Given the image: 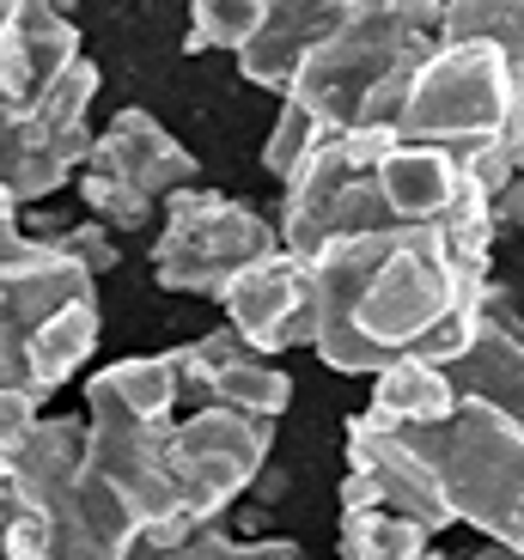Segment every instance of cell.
Returning a JSON list of instances; mask_svg holds the SVG:
<instances>
[{
  "instance_id": "cell-1",
  "label": "cell",
  "mask_w": 524,
  "mask_h": 560,
  "mask_svg": "<svg viewBox=\"0 0 524 560\" xmlns=\"http://www.w3.org/2000/svg\"><path fill=\"white\" fill-rule=\"evenodd\" d=\"M482 232H372L312 256L317 329L312 353L329 372L379 378L391 365H445L469 336L476 299L494 280Z\"/></svg>"
},
{
  "instance_id": "cell-2",
  "label": "cell",
  "mask_w": 524,
  "mask_h": 560,
  "mask_svg": "<svg viewBox=\"0 0 524 560\" xmlns=\"http://www.w3.org/2000/svg\"><path fill=\"white\" fill-rule=\"evenodd\" d=\"M372 232H482V238H500L494 208L476 189L464 159L409 147L384 128L324 135L281 183L275 238L287 256L312 262L324 244L372 238Z\"/></svg>"
},
{
  "instance_id": "cell-3",
  "label": "cell",
  "mask_w": 524,
  "mask_h": 560,
  "mask_svg": "<svg viewBox=\"0 0 524 560\" xmlns=\"http://www.w3.org/2000/svg\"><path fill=\"white\" fill-rule=\"evenodd\" d=\"M92 98L98 68L80 56L73 19L43 0H19L0 37V196L13 208L73 183L92 147Z\"/></svg>"
},
{
  "instance_id": "cell-4",
  "label": "cell",
  "mask_w": 524,
  "mask_h": 560,
  "mask_svg": "<svg viewBox=\"0 0 524 560\" xmlns=\"http://www.w3.org/2000/svg\"><path fill=\"white\" fill-rule=\"evenodd\" d=\"M98 348V280L0 213V390L49 402Z\"/></svg>"
},
{
  "instance_id": "cell-5",
  "label": "cell",
  "mask_w": 524,
  "mask_h": 560,
  "mask_svg": "<svg viewBox=\"0 0 524 560\" xmlns=\"http://www.w3.org/2000/svg\"><path fill=\"white\" fill-rule=\"evenodd\" d=\"M440 0H348L341 25L299 61L287 104L312 116L324 135L391 128L415 68L433 56Z\"/></svg>"
},
{
  "instance_id": "cell-6",
  "label": "cell",
  "mask_w": 524,
  "mask_h": 560,
  "mask_svg": "<svg viewBox=\"0 0 524 560\" xmlns=\"http://www.w3.org/2000/svg\"><path fill=\"white\" fill-rule=\"evenodd\" d=\"M135 524L85 476V427L43 415L13 457V530L7 560H123Z\"/></svg>"
},
{
  "instance_id": "cell-7",
  "label": "cell",
  "mask_w": 524,
  "mask_h": 560,
  "mask_svg": "<svg viewBox=\"0 0 524 560\" xmlns=\"http://www.w3.org/2000/svg\"><path fill=\"white\" fill-rule=\"evenodd\" d=\"M391 433L421 469L445 524H469L494 548H524V420L457 402L433 427H391Z\"/></svg>"
},
{
  "instance_id": "cell-8",
  "label": "cell",
  "mask_w": 524,
  "mask_h": 560,
  "mask_svg": "<svg viewBox=\"0 0 524 560\" xmlns=\"http://www.w3.org/2000/svg\"><path fill=\"white\" fill-rule=\"evenodd\" d=\"M384 135L464 165L482 159L488 147L524 135V61L488 43H433Z\"/></svg>"
},
{
  "instance_id": "cell-9",
  "label": "cell",
  "mask_w": 524,
  "mask_h": 560,
  "mask_svg": "<svg viewBox=\"0 0 524 560\" xmlns=\"http://www.w3.org/2000/svg\"><path fill=\"white\" fill-rule=\"evenodd\" d=\"M275 250H281V238L256 208L220 196L208 183H189L165 201V225H159V244H153V280L165 293L220 305L232 280Z\"/></svg>"
},
{
  "instance_id": "cell-10",
  "label": "cell",
  "mask_w": 524,
  "mask_h": 560,
  "mask_svg": "<svg viewBox=\"0 0 524 560\" xmlns=\"http://www.w3.org/2000/svg\"><path fill=\"white\" fill-rule=\"evenodd\" d=\"M275 451V427L251 415H226V408H189L165 427V488L177 500V518L196 524H220L226 505L238 493H251V481L263 476V463Z\"/></svg>"
},
{
  "instance_id": "cell-11",
  "label": "cell",
  "mask_w": 524,
  "mask_h": 560,
  "mask_svg": "<svg viewBox=\"0 0 524 560\" xmlns=\"http://www.w3.org/2000/svg\"><path fill=\"white\" fill-rule=\"evenodd\" d=\"M177 365V408H226V415H251V420H281L293 402V378L275 360L251 353L232 329H208V336L171 348Z\"/></svg>"
},
{
  "instance_id": "cell-12",
  "label": "cell",
  "mask_w": 524,
  "mask_h": 560,
  "mask_svg": "<svg viewBox=\"0 0 524 560\" xmlns=\"http://www.w3.org/2000/svg\"><path fill=\"white\" fill-rule=\"evenodd\" d=\"M220 311H226L232 336H238L251 353H263V360L293 353V348H312V329H317L312 262H305V256H287V250L263 256V262L244 268V275L226 287Z\"/></svg>"
},
{
  "instance_id": "cell-13",
  "label": "cell",
  "mask_w": 524,
  "mask_h": 560,
  "mask_svg": "<svg viewBox=\"0 0 524 560\" xmlns=\"http://www.w3.org/2000/svg\"><path fill=\"white\" fill-rule=\"evenodd\" d=\"M457 402H482L519 420L524 415V336H519V293L506 280H488L469 317V336L440 365Z\"/></svg>"
},
{
  "instance_id": "cell-14",
  "label": "cell",
  "mask_w": 524,
  "mask_h": 560,
  "mask_svg": "<svg viewBox=\"0 0 524 560\" xmlns=\"http://www.w3.org/2000/svg\"><path fill=\"white\" fill-rule=\"evenodd\" d=\"M80 171L123 183V189L147 196L153 208H159V201H171L177 189H189V183L201 177L196 153H189L184 140L171 135V128L159 122L153 110H141V104L116 110L110 122L92 135V147H85V165H80Z\"/></svg>"
},
{
  "instance_id": "cell-15",
  "label": "cell",
  "mask_w": 524,
  "mask_h": 560,
  "mask_svg": "<svg viewBox=\"0 0 524 560\" xmlns=\"http://www.w3.org/2000/svg\"><path fill=\"white\" fill-rule=\"evenodd\" d=\"M341 13H348V0H269L263 25L238 49V73L263 92H275V98H287L299 61L341 25Z\"/></svg>"
},
{
  "instance_id": "cell-16",
  "label": "cell",
  "mask_w": 524,
  "mask_h": 560,
  "mask_svg": "<svg viewBox=\"0 0 524 560\" xmlns=\"http://www.w3.org/2000/svg\"><path fill=\"white\" fill-rule=\"evenodd\" d=\"M457 408L452 384H445L440 365H391L372 378V408L366 415L391 420V427H433Z\"/></svg>"
},
{
  "instance_id": "cell-17",
  "label": "cell",
  "mask_w": 524,
  "mask_h": 560,
  "mask_svg": "<svg viewBox=\"0 0 524 560\" xmlns=\"http://www.w3.org/2000/svg\"><path fill=\"white\" fill-rule=\"evenodd\" d=\"M336 548H341V560H445L440 548H433V536H421L409 518L379 512V505L341 512Z\"/></svg>"
},
{
  "instance_id": "cell-18",
  "label": "cell",
  "mask_w": 524,
  "mask_h": 560,
  "mask_svg": "<svg viewBox=\"0 0 524 560\" xmlns=\"http://www.w3.org/2000/svg\"><path fill=\"white\" fill-rule=\"evenodd\" d=\"M440 43H488L524 61V7L519 0H440L433 13Z\"/></svg>"
},
{
  "instance_id": "cell-19",
  "label": "cell",
  "mask_w": 524,
  "mask_h": 560,
  "mask_svg": "<svg viewBox=\"0 0 524 560\" xmlns=\"http://www.w3.org/2000/svg\"><path fill=\"white\" fill-rule=\"evenodd\" d=\"M123 560H305V548L287 536H263V542H238L226 524H196L177 542H135Z\"/></svg>"
},
{
  "instance_id": "cell-20",
  "label": "cell",
  "mask_w": 524,
  "mask_h": 560,
  "mask_svg": "<svg viewBox=\"0 0 524 560\" xmlns=\"http://www.w3.org/2000/svg\"><path fill=\"white\" fill-rule=\"evenodd\" d=\"M263 7H269V0H196V7H189L184 49L189 56H201V49H232V56H238L244 43H251V31L263 25Z\"/></svg>"
},
{
  "instance_id": "cell-21",
  "label": "cell",
  "mask_w": 524,
  "mask_h": 560,
  "mask_svg": "<svg viewBox=\"0 0 524 560\" xmlns=\"http://www.w3.org/2000/svg\"><path fill=\"white\" fill-rule=\"evenodd\" d=\"M80 201L85 213H92V225H104V232H147V225L159 220V208L147 196H135V189H123V183L110 177H92V171H80Z\"/></svg>"
},
{
  "instance_id": "cell-22",
  "label": "cell",
  "mask_w": 524,
  "mask_h": 560,
  "mask_svg": "<svg viewBox=\"0 0 524 560\" xmlns=\"http://www.w3.org/2000/svg\"><path fill=\"white\" fill-rule=\"evenodd\" d=\"M31 238H43V244H56L61 256H68L73 268H80L85 280H104L116 262H123V244L104 232V225H92V220H80V225H37Z\"/></svg>"
},
{
  "instance_id": "cell-23",
  "label": "cell",
  "mask_w": 524,
  "mask_h": 560,
  "mask_svg": "<svg viewBox=\"0 0 524 560\" xmlns=\"http://www.w3.org/2000/svg\"><path fill=\"white\" fill-rule=\"evenodd\" d=\"M317 140H324V128H317L312 116L299 110V104H287V98H281L275 135H269V147H263V171H269L275 183H287V177H293V165H299L305 153H312Z\"/></svg>"
},
{
  "instance_id": "cell-24",
  "label": "cell",
  "mask_w": 524,
  "mask_h": 560,
  "mask_svg": "<svg viewBox=\"0 0 524 560\" xmlns=\"http://www.w3.org/2000/svg\"><path fill=\"white\" fill-rule=\"evenodd\" d=\"M37 402H25V396H13V390H0V451L7 457H19V445L31 439V427H37Z\"/></svg>"
},
{
  "instance_id": "cell-25",
  "label": "cell",
  "mask_w": 524,
  "mask_h": 560,
  "mask_svg": "<svg viewBox=\"0 0 524 560\" xmlns=\"http://www.w3.org/2000/svg\"><path fill=\"white\" fill-rule=\"evenodd\" d=\"M7 530H13V488L0 493V560H7Z\"/></svg>"
},
{
  "instance_id": "cell-26",
  "label": "cell",
  "mask_w": 524,
  "mask_h": 560,
  "mask_svg": "<svg viewBox=\"0 0 524 560\" xmlns=\"http://www.w3.org/2000/svg\"><path fill=\"white\" fill-rule=\"evenodd\" d=\"M469 560H519V548H494V542H488L482 555H469Z\"/></svg>"
},
{
  "instance_id": "cell-27",
  "label": "cell",
  "mask_w": 524,
  "mask_h": 560,
  "mask_svg": "<svg viewBox=\"0 0 524 560\" xmlns=\"http://www.w3.org/2000/svg\"><path fill=\"white\" fill-rule=\"evenodd\" d=\"M13 488V457H7V451H0V493Z\"/></svg>"
},
{
  "instance_id": "cell-28",
  "label": "cell",
  "mask_w": 524,
  "mask_h": 560,
  "mask_svg": "<svg viewBox=\"0 0 524 560\" xmlns=\"http://www.w3.org/2000/svg\"><path fill=\"white\" fill-rule=\"evenodd\" d=\"M7 25H13V0H0V37H7Z\"/></svg>"
},
{
  "instance_id": "cell-29",
  "label": "cell",
  "mask_w": 524,
  "mask_h": 560,
  "mask_svg": "<svg viewBox=\"0 0 524 560\" xmlns=\"http://www.w3.org/2000/svg\"><path fill=\"white\" fill-rule=\"evenodd\" d=\"M0 213H19V208H13V201H7V196H0Z\"/></svg>"
}]
</instances>
